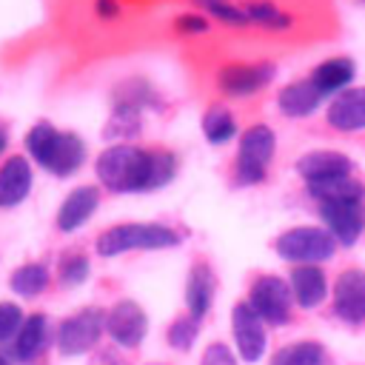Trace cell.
Wrapping results in <instances>:
<instances>
[{
    "label": "cell",
    "mask_w": 365,
    "mask_h": 365,
    "mask_svg": "<svg viewBox=\"0 0 365 365\" xmlns=\"http://www.w3.org/2000/svg\"><path fill=\"white\" fill-rule=\"evenodd\" d=\"M6 145H9V134H6V128L0 125V157H3V151H6Z\"/></svg>",
    "instance_id": "obj_35"
},
{
    "label": "cell",
    "mask_w": 365,
    "mask_h": 365,
    "mask_svg": "<svg viewBox=\"0 0 365 365\" xmlns=\"http://www.w3.org/2000/svg\"><path fill=\"white\" fill-rule=\"evenodd\" d=\"M23 311L14 302H0V342H9L11 336H17L20 325H23Z\"/></svg>",
    "instance_id": "obj_29"
},
{
    "label": "cell",
    "mask_w": 365,
    "mask_h": 365,
    "mask_svg": "<svg viewBox=\"0 0 365 365\" xmlns=\"http://www.w3.org/2000/svg\"><path fill=\"white\" fill-rule=\"evenodd\" d=\"M205 17H214L217 23H225V26H248V14H245V6L234 3V0H194Z\"/></svg>",
    "instance_id": "obj_27"
},
{
    "label": "cell",
    "mask_w": 365,
    "mask_h": 365,
    "mask_svg": "<svg viewBox=\"0 0 365 365\" xmlns=\"http://www.w3.org/2000/svg\"><path fill=\"white\" fill-rule=\"evenodd\" d=\"M248 305H251L265 322L282 325V322H288V317H291V285H285V279H279V277L265 274V277L254 279Z\"/></svg>",
    "instance_id": "obj_8"
},
{
    "label": "cell",
    "mask_w": 365,
    "mask_h": 365,
    "mask_svg": "<svg viewBox=\"0 0 365 365\" xmlns=\"http://www.w3.org/2000/svg\"><path fill=\"white\" fill-rule=\"evenodd\" d=\"M319 217L325 222V231L339 245H354L362 237V228H365V205H362V200L319 202Z\"/></svg>",
    "instance_id": "obj_7"
},
{
    "label": "cell",
    "mask_w": 365,
    "mask_h": 365,
    "mask_svg": "<svg viewBox=\"0 0 365 365\" xmlns=\"http://www.w3.org/2000/svg\"><path fill=\"white\" fill-rule=\"evenodd\" d=\"M325 120L336 131H365V86H351L328 103Z\"/></svg>",
    "instance_id": "obj_13"
},
{
    "label": "cell",
    "mask_w": 365,
    "mask_h": 365,
    "mask_svg": "<svg viewBox=\"0 0 365 365\" xmlns=\"http://www.w3.org/2000/svg\"><path fill=\"white\" fill-rule=\"evenodd\" d=\"M103 325H106V317L97 308H86V311L63 319V325L57 331V348H60V354L74 356V354H83V351L94 348V342L103 334Z\"/></svg>",
    "instance_id": "obj_9"
},
{
    "label": "cell",
    "mask_w": 365,
    "mask_h": 365,
    "mask_svg": "<svg viewBox=\"0 0 365 365\" xmlns=\"http://www.w3.org/2000/svg\"><path fill=\"white\" fill-rule=\"evenodd\" d=\"M277 74L274 63H225L217 71V86L228 97H254Z\"/></svg>",
    "instance_id": "obj_6"
},
{
    "label": "cell",
    "mask_w": 365,
    "mask_h": 365,
    "mask_svg": "<svg viewBox=\"0 0 365 365\" xmlns=\"http://www.w3.org/2000/svg\"><path fill=\"white\" fill-rule=\"evenodd\" d=\"M308 194L317 202H334V200H365V185L351 174V177H336L325 182H311Z\"/></svg>",
    "instance_id": "obj_22"
},
{
    "label": "cell",
    "mask_w": 365,
    "mask_h": 365,
    "mask_svg": "<svg viewBox=\"0 0 365 365\" xmlns=\"http://www.w3.org/2000/svg\"><path fill=\"white\" fill-rule=\"evenodd\" d=\"M145 325H148V319H145L143 308H140L137 302H131V299H120V302L108 311V317H106L108 334H111L120 345H125V348L140 345V339L145 336Z\"/></svg>",
    "instance_id": "obj_14"
},
{
    "label": "cell",
    "mask_w": 365,
    "mask_h": 365,
    "mask_svg": "<svg viewBox=\"0 0 365 365\" xmlns=\"http://www.w3.org/2000/svg\"><path fill=\"white\" fill-rule=\"evenodd\" d=\"M117 11H120V3H117V0H97V14H103V17H117Z\"/></svg>",
    "instance_id": "obj_34"
},
{
    "label": "cell",
    "mask_w": 365,
    "mask_h": 365,
    "mask_svg": "<svg viewBox=\"0 0 365 365\" xmlns=\"http://www.w3.org/2000/svg\"><path fill=\"white\" fill-rule=\"evenodd\" d=\"M334 311L348 322L365 319V271L348 268L334 282Z\"/></svg>",
    "instance_id": "obj_11"
},
{
    "label": "cell",
    "mask_w": 365,
    "mask_h": 365,
    "mask_svg": "<svg viewBox=\"0 0 365 365\" xmlns=\"http://www.w3.org/2000/svg\"><path fill=\"white\" fill-rule=\"evenodd\" d=\"M174 29L180 34H202V31L211 29V23H208L205 14H180L177 23H174Z\"/></svg>",
    "instance_id": "obj_32"
},
{
    "label": "cell",
    "mask_w": 365,
    "mask_h": 365,
    "mask_svg": "<svg viewBox=\"0 0 365 365\" xmlns=\"http://www.w3.org/2000/svg\"><path fill=\"white\" fill-rule=\"evenodd\" d=\"M140 111H143V108H137V106L117 103L114 111H111V117H108V123H106V128H103V134H106L108 140H123V143L131 140V137H137L140 128H143Z\"/></svg>",
    "instance_id": "obj_23"
},
{
    "label": "cell",
    "mask_w": 365,
    "mask_h": 365,
    "mask_svg": "<svg viewBox=\"0 0 365 365\" xmlns=\"http://www.w3.org/2000/svg\"><path fill=\"white\" fill-rule=\"evenodd\" d=\"M0 365H9V359H6V356H0Z\"/></svg>",
    "instance_id": "obj_36"
},
{
    "label": "cell",
    "mask_w": 365,
    "mask_h": 365,
    "mask_svg": "<svg viewBox=\"0 0 365 365\" xmlns=\"http://www.w3.org/2000/svg\"><path fill=\"white\" fill-rule=\"evenodd\" d=\"M97 205H100V188L97 185H80V188H74L66 200H63V205H60V211H57V228L60 231H77L83 222H88V217L97 211Z\"/></svg>",
    "instance_id": "obj_17"
},
{
    "label": "cell",
    "mask_w": 365,
    "mask_h": 365,
    "mask_svg": "<svg viewBox=\"0 0 365 365\" xmlns=\"http://www.w3.org/2000/svg\"><path fill=\"white\" fill-rule=\"evenodd\" d=\"M242 6H245V14H248V26H259V29H291V14H285L271 0H248Z\"/></svg>",
    "instance_id": "obj_25"
},
{
    "label": "cell",
    "mask_w": 365,
    "mask_h": 365,
    "mask_svg": "<svg viewBox=\"0 0 365 365\" xmlns=\"http://www.w3.org/2000/svg\"><path fill=\"white\" fill-rule=\"evenodd\" d=\"M202 134L211 145H225L237 137V120L225 106H211L202 117Z\"/></svg>",
    "instance_id": "obj_24"
},
{
    "label": "cell",
    "mask_w": 365,
    "mask_h": 365,
    "mask_svg": "<svg viewBox=\"0 0 365 365\" xmlns=\"http://www.w3.org/2000/svg\"><path fill=\"white\" fill-rule=\"evenodd\" d=\"M11 291H17L20 297H34L40 291H46L48 285V268L43 262H29V265H20L14 274H11Z\"/></svg>",
    "instance_id": "obj_26"
},
{
    "label": "cell",
    "mask_w": 365,
    "mask_h": 365,
    "mask_svg": "<svg viewBox=\"0 0 365 365\" xmlns=\"http://www.w3.org/2000/svg\"><path fill=\"white\" fill-rule=\"evenodd\" d=\"M231 325H234V339L240 348V356L254 362L259 359L262 348H265V331H262V317L248 305V302H237L234 314H231Z\"/></svg>",
    "instance_id": "obj_12"
},
{
    "label": "cell",
    "mask_w": 365,
    "mask_h": 365,
    "mask_svg": "<svg viewBox=\"0 0 365 365\" xmlns=\"http://www.w3.org/2000/svg\"><path fill=\"white\" fill-rule=\"evenodd\" d=\"M277 151V134L265 123H254L240 134V148H237V165L234 177L240 185H257L268 177L271 160Z\"/></svg>",
    "instance_id": "obj_4"
},
{
    "label": "cell",
    "mask_w": 365,
    "mask_h": 365,
    "mask_svg": "<svg viewBox=\"0 0 365 365\" xmlns=\"http://www.w3.org/2000/svg\"><path fill=\"white\" fill-rule=\"evenodd\" d=\"M194 336H197V322H194V317L188 319V317H182V319H177L171 328H168V342L174 345V348H191V342H194Z\"/></svg>",
    "instance_id": "obj_31"
},
{
    "label": "cell",
    "mask_w": 365,
    "mask_h": 365,
    "mask_svg": "<svg viewBox=\"0 0 365 365\" xmlns=\"http://www.w3.org/2000/svg\"><path fill=\"white\" fill-rule=\"evenodd\" d=\"M211 299H214V274L205 262H197L188 271V285H185V302L191 317L200 319L211 308Z\"/></svg>",
    "instance_id": "obj_20"
},
{
    "label": "cell",
    "mask_w": 365,
    "mask_h": 365,
    "mask_svg": "<svg viewBox=\"0 0 365 365\" xmlns=\"http://www.w3.org/2000/svg\"><path fill=\"white\" fill-rule=\"evenodd\" d=\"M23 143H26L29 157L40 168H46L48 174H54V177H71L74 171L83 168L86 154H88L83 137H77L74 131H60L48 120L34 123L26 131V140Z\"/></svg>",
    "instance_id": "obj_2"
},
{
    "label": "cell",
    "mask_w": 365,
    "mask_h": 365,
    "mask_svg": "<svg viewBox=\"0 0 365 365\" xmlns=\"http://www.w3.org/2000/svg\"><path fill=\"white\" fill-rule=\"evenodd\" d=\"M351 171H354V163L348 160V154L331 151V148H317L297 160V174L305 180V185L336 180V177H351Z\"/></svg>",
    "instance_id": "obj_10"
},
{
    "label": "cell",
    "mask_w": 365,
    "mask_h": 365,
    "mask_svg": "<svg viewBox=\"0 0 365 365\" xmlns=\"http://www.w3.org/2000/svg\"><path fill=\"white\" fill-rule=\"evenodd\" d=\"M31 191V165L26 157L11 154L0 165V208L20 205Z\"/></svg>",
    "instance_id": "obj_15"
},
{
    "label": "cell",
    "mask_w": 365,
    "mask_h": 365,
    "mask_svg": "<svg viewBox=\"0 0 365 365\" xmlns=\"http://www.w3.org/2000/svg\"><path fill=\"white\" fill-rule=\"evenodd\" d=\"M319 362H322V348L317 342L288 345V348L277 351V356L271 359V365H319Z\"/></svg>",
    "instance_id": "obj_28"
},
{
    "label": "cell",
    "mask_w": 365,
    "mask_h": 365,
    "mask_svg": "<svg viewBox=\"0 0 365 365\" xmlns=\"http://www.w3.org/2000/svg\"><path fill=\"white\" fill-rule=\"evenodd\" d=\"M322 106V94L311 86V80H294L288 83L279 94H277V108L291 117V120H302V117H311L317 108Z\"/></svg>",
    "instance_id": "obj_18"
},
{
    "label": "cell",
    "mask_w": 365,
    "mask_h": 365,
    "mask_svg": "<svg viewBox=\"0 0 365 365\" xmlns=\"http://www.w3.org/2000/svg\"><path fill=\"white\" fill-rule=\"evenodd\" d=\"M202 365H237L234 354L225 348V345H208L205 348V356H202Z\"/></svg>",
    "instance_id": "obj_33"
},
{
    "label": "cell",
    "mask_w": 365,
    "mask_h": 365,
    "mask_svg": "<svg viewBox=\"0 0 365 365\" xmlns=\"http://www.w3.org/2000/svg\"><path fill=\"white\" fill-rule=\"evenodd\" d=\"M362 3H365V0H362Z\"/></svg>",
    "instance_id": "obj_37"
},
{
    "label": "cell",
    "mask_w": 365,
    "mask_h": 365,
    "mask_svg": "<svg viewBox=\"0 0 365 365\" xmlns=\"http://www.w3.org/2000/svg\"><path fill=\"white\" fill-rule=\"evenodd\" d=\"M291 294L302 308H314L328 294V279L317 265H299L291 271Z\"/></svg>",
    "instance_id": "obj_19"
},
{
    "label": "cell",
    "mask_w": 365,
    "mask_h": 365,
    "mask_svg": "<svg viewBox=\"0 0 365 365\" xmlns=\"http://www.w3.org/2000/svg\"><path fill=\"white\" fill-rule=\"evenodd\" d=\"M180 242V234L160 222H123L111 225L97 237V251L103 257H117L125 251H154V248H171Z\"/></svg>",
    "instance_id": "obj_3"
},
{
    "label": "cell",
    "mask_w": 365,
    "mask_h": 365,
    "mask_svg": "<svg viewBox=\"0 0 365 365\" xmlns=\"http://www.w3.org/2000/svg\"><path fill=\"white\" fill-rule=\"evenodd\" d=\"M43 339H46V317H43V314H34V317H29V319L20 325V331H17V336H14L9 354H11L17 362H26V359H31V356L43 348Z\"/></svg>",
    "instance_id": "obj_21"
},
{
    "label": "cell",
    "mask_w": 365,
    "mask_h": 365,
    "mask_svg": "<svg viewBox=\"0 0 365 365\" xmlns=\"http://www.w3.org/2000/svg\"><path fill=\"white\" fill-rule=\"evenodd\" d=\"M354 74H356V66H354V60L351 57H331V60H322L314 71H311V86L322 94V100L325 97H336V94H342L345 88H351V83H354Z\"/></svg>",
    "instance_id": "obj_16"
},
{
    "label": "cell",
    "mask_w": 365,
    "mask_h": 365,
    "mask_svg": "<svg viewBox=\"0 0 365 365\" xmlns=\"http://www.w3.org/2000/svg\"><path fill=\"white\" fill-rule=\"evenodd\" d=\"M86 277H88V259L83 254H68L60 262V279L66 285H80Z\"/></svg>",
    "instance_id": "obj_30"
},
{
    "label": "cell",
    "mask_w": 365,
    "mask_h": 365,
    "mask_svg": "<svg viewBox=\"0 0 365 365\" xmlns=\"http://www.w3.org/2000/svg\"><path fill=\"white\" fill-rule=\"evenodd\" d=\"M94 171L106 191L114 194L154 191L174 180L177 157L171 151L140 148L134 143H111L106 151H100Z\"/></svg>",
    "instance_id": "obj_1"
},
{
    "label": "cell",
    "mask_w": 365,
    "mask_h": 365,
    "mask_svg": "<svg viewBox=\"0 0 365 365\" xmlns=\"http://www.w3.org/2000/svg\"><path fill=\"white\" fill-rule=\"evenodd\" d=\"M334 248H336V240L325 228H317V225H297L277 237V254L288 262L314 265V262L331 259Z\"/></svg>",
    "instance_id": "obj_5"
}]
</instances>
